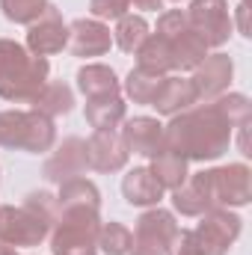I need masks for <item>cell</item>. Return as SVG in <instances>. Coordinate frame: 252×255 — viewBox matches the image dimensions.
<instances>
[{"instance_id": "6da1fadb", "label": "cell", "mask_w": 252, "mask_h": 255, "mask_svg": "<svg viewBox=\"0 0 252 255\" xmlns=\"http://www.w3.org/2000/svg\"><path fill=\"white\" fill-rule=\"evenodd\" d=\"M45 74H48V65L42 63V60H24V65H21L12 77H6V80L0 83V92H3L6 98H12V101L36 98L39 89H42Z\"/></svg>"}, {"instance_id": "7a4b0ae2", "label": "cell", "mask_w": 252, "mask_h": 255, "mask_svg": "<svg viewBox=\"0 0 252 255\" xmlns=\"http://www.w3.org/2000/svg\"><path fill=\"white\" fill-rule=\"evenodd\" d=\"M0 235L12 244H36L45 235V217L6 208L0 214Z\"/></svg>"}, {"instance_id": "3957f363", "label": "cell", "mask_w": 252, "mask_h": 255, "mask_svg": "<svg viewBox=\"0 0 252 255\" xmlns=\"http://www.w3.org/2000/svg\"><path fill=\"white\" fill-rule=\"evenodd\" d=\"M169 217L166 214H148L139 220V235L133 244V255H160L166 235H169Z\"/></svg>"}, {"instance_id": "277c9868", "label": "cell", "mask_w": 252, "mask_h": 255, "mask_svg": "<svg viewBox=\"0 0 252 255\" xmlns=\"http://www.w3.org/2000/svg\"><path fill=\"white\" fill-rule=\"evenodd\" d=\"M71 48L77 57H95V54H104L110 48V33L101 27V24H92V21H77L74 24V36H71Z\"/></svg>"}, {"instance_id": "5b68a950", "label": "cell", "mask_w": 252, "mask_h": 255, "mask_svg": "<svg viewBox=\"0 0 252 255\" xmlns=\"http://www.w3.org/2000/svg\"><path fill=\"white\" fill-rule=\"evenodd\" d=\"M86 154H89L95 169H119L125 163V148H122V142L113 133L92 136V142L86 145Z\"/></svg>"}, {"instance_id": "8992f818", "label": "cell", "mask_w": 252, "mask_h": 255, "mask_svg": "<svg viewBox=\"0 0 252 255\" xmlns=\"http://www.w3.org/2000/svg\"><path fill=\"white\" fill-rule=\"evenodd\" d=\"M30 45L39 54H54L65 45V27L60 24V18L54 12H48V18L30 30Z\"/></svg>"}, {"instance_id": "52a82bcc", "label": "cell", "mask_w": 252, "mask_h": 255, "mask_svg": "<svg viewBox=\"0 0 252 255\" xmlns=\"http://www.w3.org/2000/svg\"><path fill=\"white\" fill-rule=\"evenodd\" d=\"M80 89L92 98H104V95H116V77L110 68L104 65H89L80 71Z\"/></svg>"}, {"instance_id": "ba28073f", "label": "cell", "mask_w": 252, "mask_h": 255, "mask_svg": "<svg viewBox=\"0 0 252 255\" xmlns=\"http://www.w3.org/2000/svg\"><path fill=\"white\" fill-rule=\"evenodd\" d=\"M125 196L130 202H136V205H148V202H154L160 196V184L145 169H133L125 178Z\"/></svg>"}, {"instance_id": "9c48e42d", "label": "cell", "mask_w": 252, "mask_h": 255, "mask_svg": "<svg viewBox=\"0 0 252 255\" xmlns=\"http://www.w3.org/2000/svg\"><path fill=\"white\" fill-rule=\"evenodd\" d=\"M89 122L95 128H113L122 119V101L116 95H104V98H95L86 110Z\"/></svg>"}, {"instance_id": "30bf717a", "label": "cell", "mask_w": 252, "mask_h": 255, "mask_svg": "<svg viewBox=\"0 0 252 255\" xmlns=\"http://www.w3.org/2000/svg\"><path fill=\"white\" fill-rule=\"evenodd\" d=\"M157 136H160V130H157V125L151 119H136V122L127 125V142L139 154H151L154 145H157Z\"/></svg>"}, {"instance_id": "8fae6325", "label": "cell", "mask_w": 252, "mask_h": 255, "mask_svg": "<svg viewBox=\"0 0 252 255\" xmlns=\"http://www.w3.org/2000/svg\"><path fill=\"white\" fill-rule=\"evenodd\" d=\"M36 104H39L42 110H48V113H65V110L71 107V95H68L65 86L54 83V86H48L42 95H36Z\"/></svg>"}, {"instance_id": "7c38bea8", "label": "cell", "mask_w": 252, "mask_h": 255, "mask_svg": "<svg viewBox=\"0 0 252 255\" xmlns=\"http://www.w3.org/2000/svg\"><path fill=\"white\" fill-rule=\"evenodd\" d=\"M77 148H80V142H74V139H71V142H65V148H63L65 154H60V157L48 166V172H51L54 178H63V175H71L74 169H80L83 157L77 154Z\"/></svg>"}, {"instance_id": "4fadbf2b", "label": "cell", "mask_w": 252, "mask_h": 255, "mask_svg": "<svg viewBox=\"0 0 252 255\" xmlns=\"http://www.w3.org/2000/svg\"><path fill=\"white\" fill-rule=\"evenodd\" d=\"M24 51L18 48V45H12V42H0V83L6 80V77H12L21 65H24Z\"/></svg>"}, {"instance_id": "5bb4252c", "label": "cell", "mask_w": 252, "mask_h": 255, "mask_svg": "<svg viewBox=\"0 0 252 255\" xmlns=\"http://www.w3.org/2000/svg\"><path fill=\"white\" fill-rule=\"evenodd\" d=\"M101 247L110 255H122V253H127V247H130V235H127L122 226L110 223V226L101 232Z\"/></svg>"}, {"instance_id": "9a60e30c", "label": "cell", "mask_w": 252, "mask_h": 255, "mask_svg": "<svg viewBox=\"0 0 252 255\" xmlns=\"http://www.w3.org/2000/svg\"><path fill=\"white\" fill-rule=\"evenodd\" d=\"M3 9L12 21H33L42 12V0H3Z\"/></svg>"}, {"instance_id": "2e32d148", "label": "cell", "mask_w": 252, "mask_h": 255, "mask_svg": "<svg viewBox=\"0 0 252 255\" xmlns=\"http://www.w3.org/2000/svg\"><path fill=\"white\" fill-rule=\"evenodd\" d=\"M127 92H130L136 101H151V98L157 95V80H151L148 74L136 71V74H130V80H127Z\"/></svg>"}, {"instance_id": "e0dca14e", "label": "cell", "mask_w": 252, "mask_h": 255, "mask_svg": "<svg viewBox=\"0 0 252 255\" xmlns=\"http://www.w3.org/2000/svg\"><path fill=\"white\" fill-rule=\"evenodd\" d=\"M142 33H145V24H142L139 18H125V21L119 24V45H122L125 51H133V48L139 45Z\"/></svg>"}, {"instance_id": "ac0fdd59", "label": "cell", "mask_w": 252, "mask_h": 255, "mask_svg": "<svg viewBox=\"0 0 252 255\" xmlns=\"http://www.w3.org/2000/svg\"><path fill=\"white\" fill-rule=\"evenodd\" d=\"M127 0H92V12L101 15V18H116L125 12Z\"/></svg>"}, {"instance_id": "d6986e66", "label": "cell", "mask_w": 252, "mask_h": 255, "mask_svg": "<svg viewBox=\"0 0 252 255\" xmlns=\"http://www.w3.org/2000/svg\"><path fill=\"white\" fill-rule=\"evenodd\" d=\"M136 6H142V9H151V6H157V0H133Z\"/></svg>"}]
</instances>
